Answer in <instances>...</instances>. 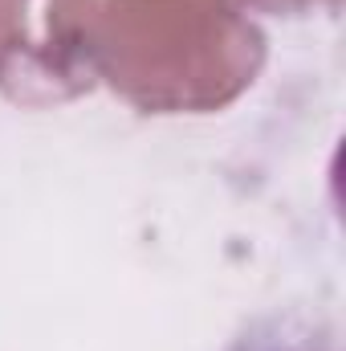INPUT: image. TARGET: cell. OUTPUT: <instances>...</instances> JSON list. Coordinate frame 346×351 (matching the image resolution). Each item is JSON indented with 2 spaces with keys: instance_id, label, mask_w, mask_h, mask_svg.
<instances>
[{
  "instance_id": "1",
  "label": "cell",
  "mask_w": 346,
  "mask_h": 351,
  "mask_svg": "<svg viewBox=\"0 0 346 351\" xmlns=\"http://www.w3.org/2000/svg\"><path fill=\"white\" fill-rule=\"evenodd\" d=\"M269 37L232 0H98V82L147 114H212L253 86Z\"/></svg>"
},
{
  "instance_id": "2",
  "label": "cell",
  "mask_w": 346,
  "mask_h": 351,
  "mask_svg": "<svg viewBox=\"0 0 346 351\" xmlns=\"http://www.w3.org/2000/svg\"><path fill=\"white\" fill-rule=\"evenodd\" d=\"M98 0H0V94L45 110L98 86Z\"/></svg>"
},
{
  "instance_id": "3",
  "label": "cell",
  "mask_w": 346,
  "mask_h": 351,
  "mask_svg": "<svg viewBox=\"0 0 346 351\" xmlns=\"http://www.w3.org/2000/svg\"><path fill=\"white\" fill-rule=\"evenodd\" d=\"M245 12H273V16H306V12H338L343 0H232Z\"/></svg>"
}]
</instances>
